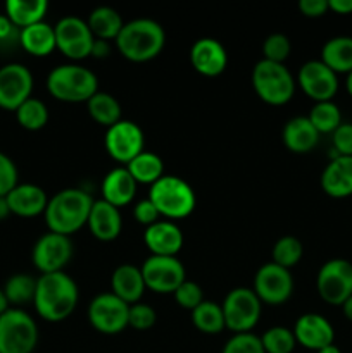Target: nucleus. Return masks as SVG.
Returning <instances> with one entry per match:
<instances>
[{
  "label": "nucleus",
  "instance_id": "f257e3e1",
  "mask_svg": "<svg viewBox=\"0 0 352 353\" xmlns=\"http://www.w3.org/2000/svg\"><path fill=\"white\" fill-rule=\"evenodd\" d=\"M79 290L75 279L64 271L41 274L37 279L35 309L47 323H62L75 312L78 305Z\"/></svg>",
  "mask_w": 352,
  "mask_h": 353
},
{
  "label": "nucleus",
  "instance_id": "f03ea898",
  "mask_svg": "<svg viewBox=\"0 0 352 353\" xmlns=\"http://www.w3.org/2000/svg\"><path fill=\"white\" fill-rule=\"evenodd\" d=\"M92 207L93 199L85 190H61L52 199H48L47 209L43 212L45 223L52 233L69 236L86 226Z\"/></svg>",
  "mask_w": 352,
  "mask_h": 353
},
{
  "label": "nucleus",
  "instance_id": "7ed1b4c3",
  "mask_svg": "<svg viewBox=\"0 0 352 353\" xmlns=\"http://www.w3.org/2000/svg\"><path fill=\"white\" fill-rule=\"evenodd\" d=\"M114 41L124 59L131 62H147L162 52L166 33L157 21L140 17L124 23L123 30Z\"/></svg>",
  "mask_w": 352,
  "mask_h": 353
},
{
  "label": "nucleus",
  "instance_id": "20e7f679",
  "mask_svg": "<svg viewBox=\"0 0 352 353\" xmlns=\"http://www.w3.org/2000/svg\"><path fill=\"white\" fill-rule=\"evenodd\" d=\"M47 90L61 102H88L99 92V79L85 65L62 64L48 72Z\"/></svg>",
  "mask_w": 352,
  "mask_h": 353
},
{
  "label": "nucleus",
  "instance_id": "39448f33",
  "mask_svg": "<svg viewBox=\"0 0 352 353\" xmlns=\"http://www.w3.org/2000/svg\"><path fill=\"white\" fill-rule=\"evenodd\" d=\"M148 200L168 219H183L195 209V192L178 176H162L150 186Z\"/></svg>",
  "mask_w": 352,
  "mask_h": 353
},
{
  "label": "nucleus",
  "instance_id": "423d86ee",
  "mask_svg": "<svg viewBox=\"0 0 352 353\" xmlns=\"http://www.w3.org/2000/svg\"><path fill=\"white\" fill-rule=\"evenodd\" d=\"M252 86L259 99L269 105H285L295 93V81L286 65L266 59L252 69Z\"/></svg>",
  "mask_w": 352,
  "mask_h": 353
},
{
  "label": "nucleus",
  "instance_id": "0eeeda50",
  "mask_svg": "<svg viewBox=\"0 0 352 353\" xmlns=\"http://www.w3.org/2000/svg\"><path fill=\"white\" fill-rule=\"evenodd\" d=\"M38 326L23 309H7L0 316V353H33Z\"/></svg>",
  "mask_w": 352,
  "mask_h": 353
},
{
  "label": "nucleus",
  "instance_id": "6e6552de",
  "mask_svg": "<svg viewBox=\"0 0 352 353\" xmlns=\"http://www.w3.org/2000/svg\"><path fill=\"white\" fill-rule=\"evenodd\" d=\"M262 302L251 288H235L224 299L223 316L228 330L238 333H251L259 323Z\"/></svg>",
  "mask_w": 352,
  "mask_h": 353
},
{
  "label": "nucleus",
  "instance_id": "1a4fd4ad",
  "mask_svg": "<svg viewBox=\"0 0 352 353\" xmlns=\"http://www.w3.org/2000/svg\"><path fill=\"white\" fill-rule=\"evenodd\" d=\"M316 288L324 302L342 307V303L352 296V262L345 259L324 262L317 272Z\"/></svg>",
  "mask_w": 352,
  "mask_h": 353
},
{
  "label": "nucleus",
  "instance_id": "9d476101",
  "mask_svg": "<svg viewBox=\"0 0 352 353\" xmlns=\"http://www.w3.org/2000/svg\"><path fill=\"white\" fill-rule=\"evenodd\" d=\"M130 305L110 293H100L90 302L88 321L102 334H119L128 327Z\"/></svg>",
  "mask_w": 352,
  "mask_h": 353
},
{
  "label": "nucleus",
  "instance_id": "9b49d317",
  "mask_svg": "<svg viewBox=\"0 0 352 353\" xmlns=\"http://www.w3.org/2000/svg\"><path fill=\"white\" fill-rule=\"evenodd\" d=\"M145 286L154 293H175L183 281H186V272L178 257H161L150 255L140 268Z\"/></svg>",
  "mask_w": 352,
  "mask_h": 353
},
{
  "label": "nucleus",
  "instance_id": "f8f14e48",
  "mask_svg": "<svg viewBox=\"0 0 352 353\" xmlns=\"http://www.w3.org/2000/svg\"><path fill=\"white\" fill-rule=\"evenodd\" d=\"M57 48L71 61L90 57L93 47V34L86 21L76 16H66L54 26Z\"/></svg>",
  "mask_w": 352,
  "mask_h": 353
},
{
  "label": "nucleus",
  "instance_id": "ddd939ff",
  "mask_svg": "<svg viewBox=\"0 0 352 353\" xmlns=\"http://www.w3.org/2000/svg\"><path fill=\"white\" fill-rule=\"evenodd\" d=\"M106 150L116 162L130 164L145 150L144 131L133 121L121 119L114 126L107 128Z\"/></svg>",
  "mask_w": 352,
  "mask_h": 353
},
{
  "label": "nucleus",
  "instance_id": "4468645a",
  "mask_svg": "<svg viewBox=\"0 0 352 353\" xmlns=\"http://www.w3.org/2000/svg\"><path fill=\"white\" fill-rule=\"evenodd\" d=\"M254 293L262 303L268 305H282L292 296L293 279L289 269L268 262L261 265L254 278Z\"/></svg>",
  "mask_w": 352,
  "mask_h": 353
},
{
  "label": "nucleus",
  "instance_id": "2eb2a0df",
  "mask_svg": "<svg viewBox=\"0 0 352 353\" xmlns=\"http://www.w3.org/2000/svg\"><path fill=\"white\" fill-rule=\"evenodd\" d=\"M72 257V243L69 236L57 233H45L38 238L31 252V261L33 265L41 274H52V272H61L68 265Z\"/></svg>",
  "mask_w": 352,
  "mask_h": 353
},
{
  "label": "nucleus",
  "instance_id": "dca6fc26",
  "mask_svg": "<svg viewBox=\"0 0 352 353\" xmlns=\"http://www.w3.org/2000/svg\"><path fill=\"white\" fill-rule=\"evenodd\" d=\"M33 74L19 62H10L0 68V109L14 110L31 99Z\"/></svg>",
  "mask_w": 352,
  "mask_h": 353
},
{
  "label": "nucleus",
  "instance_id": "f3484780",
  "mask_svg": "<svg viewBox=\"0 0 352 353\" xmlns=\"http://www.w3.org/2000/svg\"><path fill=\"white\" fill-rule=\"evenodd\" d=\"M297 79L302 92L314 102H330L338 90L337 72L321 61H307L300 68Z\"/></svg>",
  "mask_w": 352,
  "mask_h": 353
},
{
  "label": "nucleus",
  "instance_id": "a211bd4d",
  "mask_svg": "<svg viewBox=\"0 0 352 353\" xmlns=\"http://www.w3.org/2000/svg\"><path fill=\"white\" fill-rule=\"evenodd\" d=\"M190 62L199 74L219 76L228 65L226 48L216 38H200L190 48Z\"/></svg>",
  "mask_w": 352,
  "mask_h": 353
},
{
  "label": "nucleus",
  "instance_id": "6ab92c4d",
  "mask_svg": "<svg viewBox=\"0 0 352 353\" xmlns=\"http://www.w3.org/2000/svg\"><path fill=\"white\" fill-rule=\"evenodd\" d=\"M292 331L297 343L302 345L307 350L320 352L321 348L333 345L335 340L333 326L320 314H304V316H300Z\"/></svg>",
  "mask_w": 352,
  "mask_h": 353
},
{
  "label": "nucleus",
  "instance_id": "aec40b11",
  "mask_svg": "<svg viewBox=\"0 0 352 353\" xmlns=\"http://www.w3.org/2000/svg\"><path fill=\"white\" fill-rule=\"evenodd\" d=\"M144 241L152 255L176 257L183 247V233L171 221H157L145 228Z\"/></svg>",
  "mask_w": 352,
  "mask_h": 353
},
{
  "label": "nucleus",
  "instance_id": "412c9836",
  "mask_svg": "<svg viewBox=\"0 0 352 353\" xmlns=\"http://www.w3.org/2000/svg\"><path fill=\"white\" fill-rule=\"evenodd\" d=\"M86 226L90 228L93 236L100 241L116 240L123 230V217L117 207L110 205L106 200H95Z\"/></svg>",
  "mask_w": 352,
  "mask_h": 353
},
{
  "label": "nucleus",
  "instance_id": "4be33fe9",
  "mask_svg": "<svg viewBox=\"0 0 352 353\" xmlns=\"http://www.w3.org/2000/svg\"><path fill=\"white\" fill-rule=\"evenodd\" d=\"M9 203L10 214H16L19 217H37L45 212L48 203L47 193L43 188L33 183H23L17 185L9 195L6 196Z\"/></svg>",
  "mask_w": 352,
  "mask_h": 353
},
{
  "label": "nucleus",
  "instance_id": "5701e85b",
  "mask_svg": "<svg viewBox=\"0 0 352 353\" xmlns=\"http://www.w3.org/2000/svg\"><path fill=\"white\" fill-rule=\"evenodd\" d=\"M321 188L331 199L352 195V157L331 159L321 174Z\"/></svg>",
  "mask_w": 352,
  "mask_h": 353
},
{
  "label": "nucleus",
  "instance_id": "b1692460",
  "mask_svg": "<svg viewBox=\"0 0 352 353\" xmlns=\"http://www.w3.org/2000/svg\"><path fill=\"white\" fill-rule=\"evenodd\" d=\"M138 183L126 168H116L106 174L102 181V200L114 207H124L133 202Z\"/></svg>",
  "mask_w": 352,
  "mask_h": 353
},
{
  "label": "nucleus",
  "instance_id": "393cba45",
  "mask_svg": "<svg viewBox=\"0 0 352 353\" xmlns=\"http://www.w3.org/2000/svg\"><path fill=\"white\" fill-rule=\"evenodd\" d=\"M110 286H113L114 295L119 296L128 305L138 303V300L147 290L140 268H135L131 264H123L116 268L113 278H110Z\"/></svg>",
  "mask_w": 352,
  "mask_h": 353
},
{
  "label": "nucleus",
  "instance_id": "a878e982",
  "mask_svg": "<svg viewBox=\"0 0 352 353\" xmlns=\"http://www.w3.org/2000/svg\"><path fill=\"white\" fill-rule=\"evenodd\" d=\"M283 143L293 154H307L320 141V133L307 117H293L283 128Z\"/></svg>",
  "mask_w": 352,
  "mask_h": 353
},
{
  "label": "nucleus",
  "instance_id": "bb28decb",
  "mask_svg": "<svg viewBox=\"0 0 352 353\" xmlns=\"http://www.w3.org/2000/svg\"><path fill=\"white\" fill-rule=\"evenodd\" d=\"M19 45L35 57H45L57 48L55 43L54 26L41 21V23L28 26L19 31Z\"/></svg>",
  "mask_w": 352,
  "mask_h": 353
},
{
  "label": "nucleus",
  "instance_id": "cd10ccee",
  "mask_svg": "<svg viewBox=\"0 0 352 353\" xmlns=\"http://www.w3.org/2000/svg\"><path fill=\"white\" fill-rule=\"evenodd\" d=\"M48 10L47 0H7L6 16L17 30L41 23Z\"/></svg>",
  "mask_w": 352,
  "mask_h": 353
},
{
  "label": "nucleus",
  "instance_id": "c85d7f7f",
  "mask_svg": "<svg viewBox=\"0 0 352 353\" xmlns=\"http://www.w3.org/2000/svg\"><path fill=\"white\" fill-rule=\"evenodd\" d=\"M90 31H92L93 38L97 40H116L117 34L123 30L124 23L123 17L117 10H114L113 7H97L90 12L88 19H86Z\"/></svg>",
  "mask_w": 352,
  "mask_h": 353
},
{
  "label": "nucleus",
  "instance_id": "c756f323",
  "mask_svg": "<svg viewBox=\"0 0 352 353\" xmlns=\"http://www.w3.org/2000/svg\"><path fill=\"white\" fill-rule=\"evenodd\" d=\"M323 64L333 72H351L352 71V37H335L330 38L321 48Z\"/></svg>",
  "mask_w": 352,
  "mask_h": 353
},
{
  "label": "nucleus",
  "instance_id": "7c9ffc66",
  "mask_svg": "<svg viewBox=\"0 0 352 353\" xmlns=\"http://www.w3.org/2000/svg\"><path fill=\"white\" fill-rule=\"evenodd\" d=\"M126 169L133 179L141 185H154L157 179L164 176V162L154 152L144 150L140 155L133 159L130 164H126Z\"/></svg>",
  "mask_w": 352,
  "mask_h": 353
},
{
  "label": "nucleus",
  "instance_id": "2f4dec72",
  "mask_svg": "<svg viewBox=\"0 0 352 353\" xmlns=\"http://www.w3.org/2000/svg\"><path fill=\"white\" fill-rule=\"evenodd\" d=\"M86 107H88L90 117L102 126L110 128L121 121V103L110 93L97 92L86 102Z\"/></svg>",
  "mask_w": 352,
  "mask_h": 353
},
{
  "label": "nucleus",
  "instance_id": "473e14b6",
  "mask_svg": "<svg viewBox=\"0 0 352 353\" xmlns=\"http://www.w3.org/2000/svg\"><path fill=\"white\" fill-rule=\"evenodd\" d=\"M193 326L204 334H217L226 327L221 305L211 300H204L195 310H192Z\"/></svg>",
  "mask_w": 352,
  "mask_h": 353
},
{
  "label": "nucleus",
  "instance_id": "72a5a7b5",
  "mask_svg": "<svg viewBox=\"0 0 352 353\" xmlns=\"http://www.w3.org/2000/svg\"><path fill=\"white\" fill-rule=\"evenodd\" d=\"M3 295H6L9 305H19L30 303L35 300V292H37V279L30 274H14L7 279L6 286H3Z\"/></svg>",
  "mask_w": 352,
  "mask_h": 353
},
{
  "label": "nucleus",
  "instance_id": "f704fd0d",
  "mask_svg": "<svg viewBox=\"0 0 352 353\" xmlns=\"http://www.w3.org/2000/svg\"><path fill=\"white\" fill-rule=\"evenodd\" d=\"M307 119L311 121L317 133H333L342 124V114L337 103L330 102H316L311 109Z\"/></svg>",
  "mask_w": 352,
  "mask_h": 353
},
{
  "label": "nucleus",
  "instance_id": "c9c22d12",
  "mask_svg": "<svg viewBox=\"0 0 352 353\" xmlns=\"http://www.w3.org/2000/svg\"><path fill=\"white\" fill-rule=\"evenodd\" d=\"M16 119L21 128L28 131H38L48 123V109L41 100L28 99L23 105L17 107Z\"/></svg>",
  "mask_w": 352,
  "mask_h": 353
},
{
  "label": "nucleus",
  "instance_id": "e433bc0d",
  "mask_svg": "<svg viewBox=\"0 0 352 353\" xmlns=\"http://www.w3.org/2000/svg\"><path fill=\"white\" fill-rule=\"evenodd\" d=\"M304 247L299 238L295 236H282L273 247V262L282 268L289 269L299 264L302 259Z\"/></svg>",
  "mask_w": 352,
  "mask_h": 353
},
{
  "label": "nucleus",
  "instance_id": "4c0bfd02",
  "mask_svg": "<svg viewBox=\"0 0 352 353\" xmlns=\"http://www.w3.org/2000/svg\"><path fill=\"white\" fill-rule=\"evenodd\" d=\"M261 343L266 353H292L295 348L297 340L293 331L289 327L275 326L269 327L261 336Z\"/></svg>",
  "mask_w": 352,
  "mask_h": 353
},
{
  "label": "nucleus",
  "instance_id": "58836bf2",
  "mask_svg": "<svg viewBox=\"0 0 352 353\" xmlns=\"http://www.w3.org/2000/svg\"><path fill=\"white\" fill-rule=\"evenodd\" d=\"M290 50H292V45H290L289 37L283 33L269 34L262 45V54L266 61L278 62V64H283L289 59Z\"/></svg>",
  "mask_w": 352,
  "mask_h": 353
},
{
  "label": "nucleus",
  "instance_id": "ea45409f",
  "mask_svg": "<svg viewBox=\"0 0 352 353\" xmlns=\"http://www.w3.org/2000/svg\"><path fill=\"white\" fill-rule=\"evenodd\" d=\"M223 353H266L261 338L252 333L233 334L224 345Z\"/></svg>",
  "mask_w": 352,
  "mask_h": 353
},
{
  "label": "nucleus",
  "instance_id": "a19ab883",
  "mask_svg": "<svg viewBox=\"0 0 352 353\" xmlns=\"http://www.w3.org/2000/svg\"><path fill=\"white\" fill-rule=\"evenodd\" d=\"M173 295H175L176 303L186 310H195L204 302V292L195 281H183Z\"/></svg>",
  "mask_w": 352,
  "mask_h": 353
},
{
  "label": "nucleus",
  "instance_id": "79ce46f5",
  "mask_svg": "<svg viewBox=\"0 0 352 353\" xmlns=\"http://www.w3.org/2000/svg\"><path fill=\"white\" fill-rule=\"evenodd\" d=\"M155 310L145 303H133L130 305V314H128V326L135 327L138 331H145L155 324Z\"/></svg>",
  "mask_w": 352,
  "mask_h": 353
},
{
  "label": "nucleus",
  "instance_id": "37998d69",
  "mask_svg": "<svg viewBox=\"0 0 352 353\" xmlns=\"http://www.w3.org/2000/svg\"><path fill=\"white\" fill-rule=\"evenodd\" d=\"M17 183V168L12 159L0 152V196H7Z\"/></svg>",
  "mask_w": 352,
  "mask_h": 353
},
{
  "label": "nucleus",
  "instance_id": "c03bdc74",
  "mask_svg": "<svg viewBox=\"0 0 352 353\" xmlns=\"http://www.w3.org/2000/svg\"><path fill=\"white\" fill-rule=\"evenodd\" d=\"M333 150L344 157H352V123H342L333 131Z\"/></svg>",
  "mask_w": 352,
  "mask_h": 353
},
{
  "label": "nucleus",
  "instance_id": "a18cd8bd",
  "mask_svg": "<svg viewBox=\"0 0 352 353\" xmlns=\"http://www.w3.org/2000/svg\"><path fill=\"white\" fill-rule=\"evenodd\" d=\"M133 216L138 223L144 224L145 228H148L152 226V224L157 223L161 214H159V210L155 209V205L150 202V200L145 199V200H140V202H137V205H135L133 209Z\"/></svg>",
  "mask_w": 352,
  "mask_h": 353
},
{
  "label": "nucleus",
  "instance_id": "49530a36",
  "mask_svg": "<svg viewBox=\"0 0 352 353\" xmlns=\"http://www.w3.org/2000/svg\"><path fill=\"white\" fill-rule=\"evenodd\" d=\"M299 10L306 17H321L330 9H328V0H300Z\"/></svg>",
  "mask_w": 352,
  "mask_h": 353
},
{
  "label": "nucleus",
  "instance_id": "de8ad7c7",
  "mask_svg": "<svg viewBox=\"0 0 352 353\" xmlns=\"http://www.w3.org/2000/svg\"><path fill=\"white\" fill-rule=\"evenodd\" d=\"M19 31L12 24V21L6 16V12L0 14V43H9V41H19Z\"/></svg>",
  "mask_w": 352,
  "mask_h": 353
},
{
  "label": "nucleus",
  "instance_id": "09e8293b",
  "mask_svg": "<svg viewBox=\"0 0 352 353\" xmlns=\"http://www.w3.org/2000/svg\"><path fill=\"white\" fill-rule=\"evenodd\" d=\"M328 9L342 16L352 14V0H328Z\"/></svg>",
  "mask_w": 352,
  "mask_h": 353
},
{
  "label": "nucleus",
  "instance_id": "8fccbe9b",
  "mask_svg": "<svg viewBox=\"0 0 352 353\" xmlns=\"http://www.w3.org/2000/svg\"><path fill=\"white\" fill-rule=\"evenodd\" d=\"M109 54H110L109 41L97 40V38H95V40H93L92 54H90V55H93L95 59H106V57H109Z\"/></svg>",
  "mask_w": 352,
  "mask_h": 353
},
{
  "label": "nucleus",
  "instance_id": "3c124183",
  "mask_svg": "<svg viewBox=\"0 0 352 353\" xmlns=\"http://www.w3.org/2000/svg\"><path fill=\"white\" fill-rule=\"evenodd\" d=\"M10 216V209H9V203H7L6 196H0V221L7 219Z\"/></svg>",
  "mask_w": 352,
  "mask_h": 353
},
{
  "label": "nucleus",
  "instance_id": "603ef678",
  "mask_svg": "<svg viewBox=\"0 0 352 353\" xmlns=\"http://www.w3.org/2000/svg\"><path fill=\"white\" fill-rule=\"evenodd\" d=\"M342 310H344V316L352 323V296H349V299L342 303Z\"/></svg>",
  "mask_w": 352,
  "mask_h": 353
},
{
  "label": "nucleus",
  "instance_id": "864d4df0",
  "mask_svg": "<svg viewBox=\"0 0 352 353\" xmlns=\"http://www.w3.org/2000/svg\"><path fill=\"white\" fill-rule=\"evenodd\" d=\"M7 309H10V307H9V302H7L6 295H3V290L0 288V316H2V314L6 312Z\"/></svg>",
  "mask_w": 352,
  "mask_h": 353
},
{
  "label": "nucleus",
  "instance_id": "5fc2aeb1",
  "mask_svg": "<svg viewBox=\"0 0 352 353\" xmlns=\"http://www.w3.org/2000/svg\"><path fill=\"white\" fill-rule=\"evenodd\" d=\"M317 353H342V352H340V348L335 347V345H328V347L321 348V350Z\"/></svg>",
  "mask_w": 352,
  "mask_h": 353
},
{
  "label": "nucleus",
  "instance_id": "6e6d98bb",
  "mask_svg": "<svg viewBox=\"0 0 352 353\" xmlns=\"http://www.w3.org/2000/svg\"><path fill=\"white\" fill-rule=\"evenodd\" d=\"M345 88H347L349 95L352 97V71L347 74V81H345Z\"/></svg>",
  "mask_w": 352,
  "mask_h": 353
}]
</instances>
